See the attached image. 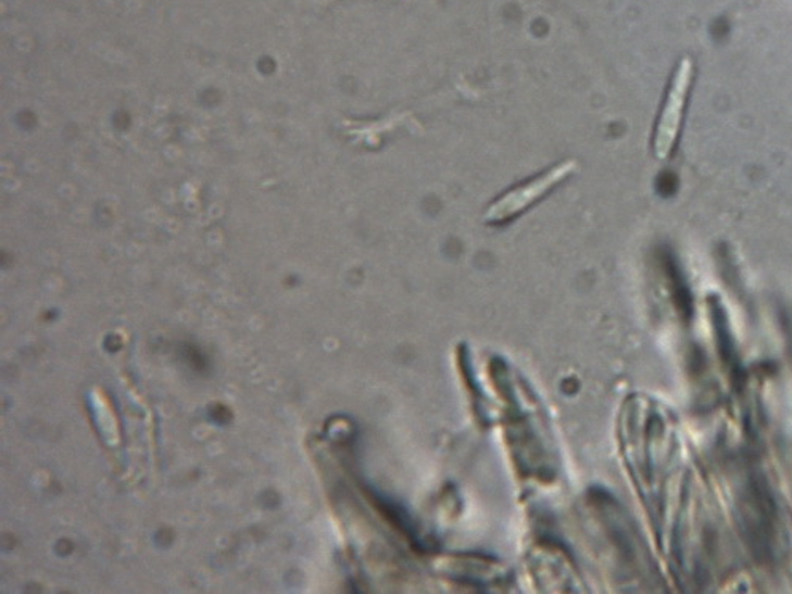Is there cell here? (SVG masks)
I'll return each instance as SVG.
<instances>
[{
  "label": "cell",
  "mask_w": 792,
  "mask_h": 594,
  "mask_svg": "<svg viewBox=\"0 0 792 594\" xmlns=\"http://www.w3.org/2000/svg\"><path fill=\"white\" fill-rule=\"evenodd\" d=\"M737 513L746 547L757 561H772L778 545V509L763 472L753 468L746 472L737 500Z\"/></svg>",
  "instance_id": "6da1fadb"
},
{
  "label": "cell",
  "mask_w": 792,
  "mask_h": 594,
  "mask_svg": "<svg viewBox=\"0 0 792 594\" xmlns=\"http://www.w3.org/2000/svg\"><path fill=\"white\" fill-rule=\"evenodd\" d=\"M576 161H566L563 164L556 165L552 170L544 173L539 178L532 179L528 185L521 186V188L514 189L506 195L501 197L496 203L490 206L486 213V220L490 223H496V220H504L507 217L514 216L524 212L527 206L535 203L536 200L541 199L545 192L550 189L555 188L558 182L567 176L573 175L576 172Z\"/></svg>",
  "instance_id": "7a4b0ae2"
},
{
  "label": "cell",
  "mask_w": 792,
  "mask_h": 594,
  "mask_svg": "<svg viewBox=\"0 0 792 594\" xmlns=\"http://www.w3.org/2000/svg\"><path fill=\"white\" fill-rule=\"evenodd\" d=\"M691 78H693V61L690 58H684L680 62L672 86H670L663 116H661L658 134H656L655 151L659 161H666L669 157L674 143H676Z\"/></svg>",
  "instance_id": "3957f363"
}]
</instances>
